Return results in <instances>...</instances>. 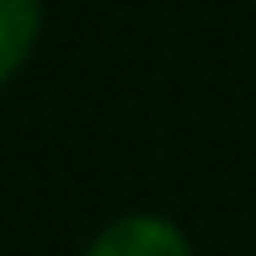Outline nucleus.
Returning <instances> with one entry per match:
<instances>
[{
	"instance_id": "f257e3e1",
	"label": "nucleus",
	"mask_w": 256,
	"mask_h": 256,
	"mask_svg": "<svg viewBox=\"0 0 256 256\" xmlns=\"http://www.w3.org/2000/svg\"><path fill=\"white\" fill-rule=\"evenodd\" d=\"M91 256H192L182 230L166 219H150V214H134V219H118L96 235Z\"/></svg>"
},
{
	"instance_id": "f03ea898",
	"label": "nucleus",
	"mask_w": 256,
	"mask_h": 256,
	"mask_svg": "<svg viewBox=\"0 0 256 256\" xmlns=\"http://www.w3.org/2000/svg\"><path fill=\"white\" fill-rule=\"evenodd\" d=\"M38 43V0H0V86L27 64Z\"/></svg>"
}]
</instances>
